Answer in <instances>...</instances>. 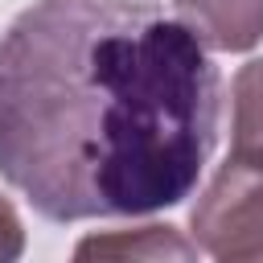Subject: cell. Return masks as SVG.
Segmentation results:
<instances>
[{"mask_svg": "<svg viewBox=\"0 0 263 263\" xmlns=\"http://www.w3.org/2000/svg\"><path fill=\"white\" fill-rule=\"evenodd\" d=\"M205 45L144 0H33L0 37V177L45 222L181 205L218 144Z\"/></svg>", "mask_w": 263, "mask_h": 263, "instance_id": "6da1fadb", "label": "cell"}, {"mask_svg": "<svg viewBox=\"0 0 263 263\" xmlns=\"http://www.w3.org/2000/svg\"><path fill=\"white\" fill-rule=\"evenodd\" d=\"M218 263H263V251H255V255H234V259H218Z\"/></svg>", "mask_w": 263, "mask_h": 263, "instance_id": "52a82bcc", "label": "cell"}, {"mask_svg": "<svg viewBox=\"0 0 263 263\" xmlns=\"http://www.w3.org/2000/svg\"><path fill=\"white\" fill-rule=\"evenodd\" d=\"M177 21L218 53H247L263 41V0H173Z\"/></svg>", "mask_w": 263, "mask_h": 263, "instance_id": "277c9868", "label": "cell"}, {"mask_svg": "<svg viewBox=\"0 0 263 263\" xmlns=\"http://www.w3.org/2000/svg\"><path fill=\"white\" fill-rule=\"evenodd\" d=\"M189 238L214 259L263 251V152H230L189 210Z\"/></svg>", "mask_w": 263, "mask_h": 263, "instance_id": "7a4b0ae2", "label": "cell"}, {"mask_svg": "<svg viewBox=\"0 0 263 263\" xmlns=\"http://www.w3.org/2000/svg\"><path fill=\"white\" fill-rule=\"evenodd\" d=\"M25 255V222L16 205L0 193V263H21Z\"/></svg>", "mask_w": 263, "mask_h": 263, "instance_id": "8992f818", "label": "cell"}, {"mask_svg": "<svg viewBox=\"0 0 263 263\" xmlns=\"http://www.w3.org/2000/svg\"><path fill=\"white\" fill-rule=\"evenodd\" d=\"M70 263H197V247L185 230L168 222L127 226V230H90L74 242Z\"/></svg>", "mask_w": 263, "mask_h": 263, "instance_id": "3957f363", "label": "cell"}, {"mask_svg": "<svg viewBox=\"0 0 263 263\" xmlns=\"http://www.w3.org/2000/svg\"><path fill=\"white\" fill-rule=\"evenodd\" d=\"M230 144L234 152H263V58H251L230 78Z\"/></svg>", "mask_w": 263, "mask_h": 263, "instance_id": "5b68a950", "label": "cell"}]
</instances>
